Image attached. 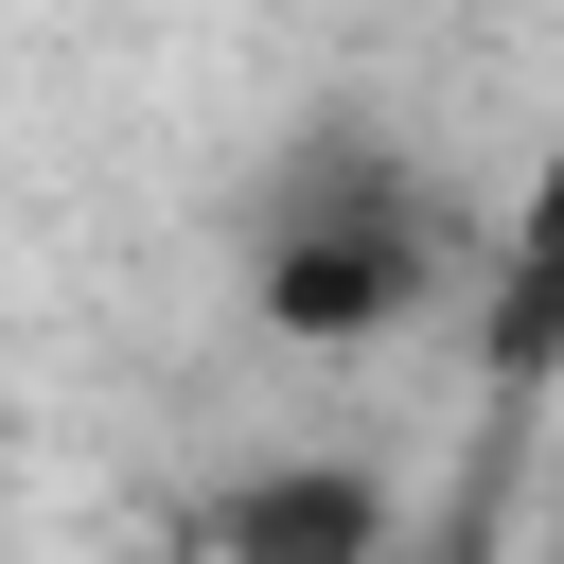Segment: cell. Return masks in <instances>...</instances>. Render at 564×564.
<instances>
[{
	"label": "cell",
	"instance_id": "6da1fadb",
	"mask_svg": "<svg viewBox=\"0 0 564 564\" xmlns=\"http://www.w3.org/2000/svg\"><path fill=\"white\" fill-rule=\"evenodd\" d=\"M476 264H494V229L458 247L441 176L388 159V141H352V123H317V141L282 159L264 229H247V300H264L300 352H352V335H388V317H423V300H476Z\"/></svg>",
	"mask_w": 564,
	"mask_h": 564
},
{
	"label": "cell",
	"instance_id": "7a4b0ae2",
	"mask_svg": "<svg viewBox=\"0 0 564 564\" xmlns=\"http://www.w3.org/2000/svg\"><path fill=\"white\" fill-rule=\"evenodd\" d=\"M546 388H564V123H546V159H529V194L494 212V264H476V405H494V441Z\"/></svg>",
	"mask_w": 564,
	"mask_h": 564
},
{
	"label": "cell",
	"instance_id": "3957f363",
	"mask_svg": "<svg viewBox=\"0 0 564 564\" xmlns=\"http://www.w3.org/2000/svg\"><path fill=\"white\" fill-rule=\"evenodd\" d=\"M194 564H388V476L370 458H264L212 494Z\"/></svg>",
	"mask_w": 564,
	"mask_h": 564
}]
</instances>
